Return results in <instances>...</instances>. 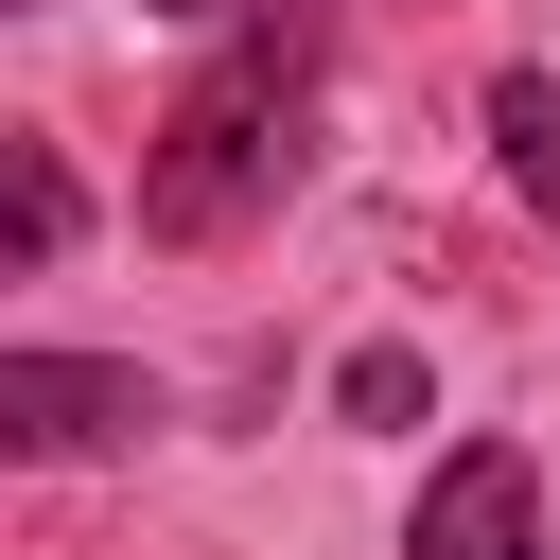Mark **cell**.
Here are the masks:
<instances>
[{
  "label": "cell",
  "mask_w": 560,
  "mask_h": 560,
  "mask_svg": "<svg viewBox=\"0 0 560 560\" xmlns=\"http://www.w3.org/2000/svg\"><path fill=\"white\" fill-rule=\"evenodd\" d=\"M140 18H210V0H140Z\"/></svg>",
  "instance_id": "obj_7"
},
{
  "label": "cell",
  "mask_w": 560,
  "mask_h": 560,
  "mask_svg": "<svg viewBox=\"0 0 560 560\" xmlns=\"http://www.w3.org/2000/svg\"><path fill=\"white\" fill-rule=\"evenodd\" d=\"M332 35H350V0H245V18L210 35V70H192V88L158 105V140H140V245H228V228H262V210L298 192Z\"/></svg>",
  "instance_id": "obj_1"
},
{
  "label": "cell",
  "mask_w": 560,
  "mask_h": 560,
  "mask_svg": "<svg viewBox=\"0 0 560 560\" xmlns=\"http://www.w3.org/2000/svg\"><path fill=\"white\" fill-rule=\"evenodd\" d=\"M420 402H438V385H420V350H402V332H368V350L332 368V420H368V438H402Z\"/></svg>",
  "instance_id": "obj_6"
},
{
  "label": "cell",
  "mask_w": 560,
  "mask_h": 560,
  "mask_svg": "<svg viewBox=\"0 0 560 560\" xmlns=\"http://www.w3.org/2000/svg\"><path fill=\"white\" fill-rule=\"evenodd\" d=\"M0 438H18V455H122V438H158V368H105V350H0Z\"/></svg>",
  "instance_id": "obj_2"
},
{
  "label": "cell",
  "mask_w": 560,
  "mask_h": 560,
  "mask_svg": "<svg viewBox=\"0 0 560 560\" xmlns=\"http://www.w3.org/2000/svg\"><path fill=\"white\" fill-rule=\"evenodd\" d=\"M70 228H88L70 158H52V140H0V262L35 280V262H70Z\"/></svg>",
  "instance_id": "obj_4"
},
{
  "label": "cell",
  "mask_w": 560,
  "mask_h": 560,
  "mask_svg": "<svg viewBox=\"0 0 560 560\" xmlns=\"http://www.w3.org/2000/svg\"><path fill=\"white\" fill-rule=\"evenodd\" d=\"M402 560H560L525 438H455V455L420 472V508H402Z\"/></svg>",
  "instance_id": "obj_3"
},
{
  "label": "cell",
  "mask_w": 560,
  "mask_h": 560,
  "mask_svg": "<svg viewBox=\"0 0 560 560\" xmlns=\"http://www.w3.org/2000/svg\"><path fill=\"white\" fill-rule=\"evenodd\" d=\"M490 140H508V192L560 228V70H490Z\"/></svg>",
  "instance_id": "obj_5"
}]
</instances>
